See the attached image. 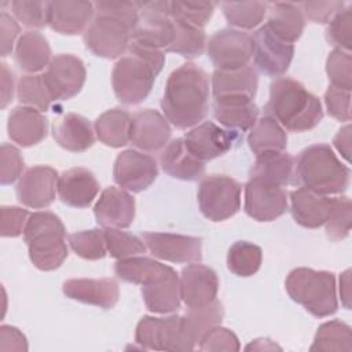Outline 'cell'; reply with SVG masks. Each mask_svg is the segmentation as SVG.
Returning <instances> with one entry per match:
<instances>
[{
	"mask_svg": "<svg viewBox=\"0 0 352 352\" xmlns=\"http://www.w3.org/2000/svg\"><path fill=\"white\" fill-rule=\"evenodd\" d=\"M16 94L18 100L22 104L37 109L41 113L47 111L54 102L43 74H26L21 77L18 81Z\"/></svg>",
	"mask_w": 352,
	"mask_h": 352,
	"instance_id": "43",
	"label": "cell"
},
{
	"mask_svg": "<svg viewBox=\"0 0 352 352\" xmlns=\"http://www.w3.org/2000/svg\"><path fill=\"white\" fill-rule=\"evenodd\" d=\"M252 40L254 63L261 73L270 77H280L287 72L294 55L293 44L274 36L265 25L253 33Z\"/></svg>",
	"mask_w": 352,
	"mask_h": 352,
	"instance_id": "14",
	"label": "cell"
},
{
	"mask_svg": "<svg viewBox=\"0 0 352 352\" xmlns=\"http://www.w3.org/2000/svg\"><path fill=\"white\" fill-rule=\"evenodd\" d=\"M58 170L48 165L29 168L19 179L15 192L18 201L33 209L50 206L58 191Z\"/></svg>",
	"mask_w": 352,
	"mask_h": 352,
	"instance_id": "15",
	"label": "cell"
},
{
	"mask_svg": "<svg viewBox=\"0 0 352 352\" xmlns=\"http://www.w3.org/2000/svg\"><path fill=\"white\" fill-rule=\"evenodd\" d=\"M241 184L226 175L205 176L198 186L201 213L212 221H224L241 209Z\"/></svg>",
	"mask_w": 352,
	"mask_h": 352,
	"instance_id": "8",
	"label": "cell"
},
{
	"mask_svg": "<svg viewBox=\"0 0 352 352\" xmlns=\"http://www.w3.org/2000/svg\"><path fill=\"white\" fill-rule=\"evenodd\" d=\"M351 270H346L340 276V297L346 309L351 308L349 300H351Z\"/></svg>",
	"mask_w": 352,
	"mask_h": 352,
	"instance_id": "60",
	"label": "cell"
},
{
	"mask_svg": "<svg viewBox=\"0 0 352 352\" xmlns=\"http://www.w3.org/2000/svg\"><path fill=\"white\" fill-rule=\"evenodd\" d=\"M267 29L285 43H296L305 26V16L294 3H268Z\"/></svg>",
	"mask_w": 352,
	"mask_h": 352,
	"instance_id": "30",
	"label": "cell"
},
{
	"mask_svg": "<svg viewBox=\"0 0 352 352\" xmlns=\"http://www.w3.org/2000/svg\"><path fill=\"white\" fill-rule=\"evenodd\" d=\"M1 109L14 99V74L8 69L7 63H1Z\"/></svg>",
	"mask_w": 352,
	"mask_h": 352,
	"instance_id": "58",
	"label": "cell"
},
{
	"mask_svg": "<svg viewBox=\"0 0 352 352\" xmlns=\"http://www.w3.org/2000/svg\"><path fill=\"white\" fill-rule=\"evenodd\" d=\"M326 38L330 44L346 52L352 48V6L338 11L329 22Z\"/></svg>",
	"mask_w": 352,
	"mask_h": 352,
	"instance_id": "49",
	"label": "cell"
},
{
	"mask_svg": "<svg viewBox=\"0 0 352 352\" xmlns=\"http://www.w3.org/2000/svg\"><path fill=\"white\" fill-rule=\"evenodd\" d=\"M285 289L293 301L316 318L330 316L338 308L333 272L305 267L294 268L285 280Z\"/></svg>",
	"mask_w": 352,
	"mask_h": 352,
	"instance_id": "7",
	"label": "cell"
},
{
	"mask_svg": "<svg viewBox=\"0 0 352 352\" xmlns=\"http://www.w3.org/2000/svg\"><path fill=\"white\" fill-rule=\"evenodd\" d=\"M326 235L331 241H341L349 235L352 224V205L348 197L331 198V206L326 219Z\"/></svg>",
	"mask_w": 352,
	"mask_h": 352,
	"instance_id": "47",
	"label": "cell"
},
{
	"mask_svg": "<svg viewBox=\"0 0 352 352\" xmlns=\"http://www.w3.org/2000/svg\"><path fill=\"white\" fill-rule=\"evenodd\" d=\"M161 109L165 118L179 129L204 121L209 109L208 73L192 62L173 70L165 84Z\"/></svg>",
	"mask_w": 352,
	"mask_h": 352,
	"instance_id": "1",
	"label": "cell"
},
{
	"mask_svg": "<svg viewBox=\"0 0 352 352\" xmlns=\"http://www.w3.org/2000/svg\"><path fill=\"white\" fill-rule=\"evenodd\" d=\"M95 14L84 32L87 50L94 55L114 59L125 54L138 22L136 1H96Z\"/></svg>",
	"mask_w": 352,
	"mask_h": 352,
	"instance_id": "2",
	"label": "cell"
},
{
	"mask_svg": "<svg viewBox=\"0 0 352 352\" xmlns=\"http://www.w3.org/2000/svg\"><path fill=\"white\" fill-rule=\"evenodd\" d=\"M246 351H274V349H279L280 351V346L276 345L272 340L270 338H257L254 341H252L246 348Z\"/></svg>",
	"mask_w": 352,
	"mask_h": 352,
	"instance_id": "61",
	"label": "cell"
},
{
	"mask_svg": "<svg viewBox=\"0 0 352 352\" xmlns=\"http://www.w3.org/2000/svg\"><path fill=\"white\" fill-rule=\"evenodd\" d=\"M258 87V76L254 67L246 66L239 70L221 72L212 74L213 98L221 96H249L254 98Z\"/></svg>",
	"mask_w": 352,
	"mask_h": 352,
	"instance_id": "34",
	"label": "cell"
},
{
	"mask_svg": "<svg viewBox=\"0 0 352 352\" xmlns=\"http://www.w3.org/2000/svg\"><path fill=\"white\" fill-rule=\"evenodd\" d=\"M187 148L201 161H210L224 155L239 140V132L223 129L212 121L192 128L183 138Z\"/></svg>",
	"mask_w": 352,
	"mask_h": 352,
	"instance_id": "18",
	"label": "cell"
},
{
	"mask_svg": "<svg viewBox=\"0 0 352 352\" xmlns=\"http://www.w3.org/2000/svg\"><path fill=\"white\" fill-rule=\"evenodd\" d=\"M294 175V158L285 151H267L256 155L249 179L286 187Z\"/></svg>",
	"mask_w": 352,
	"mask_h": 352,
	"instance_id": "31",
	"label": "cell"
},
{
	"mask_svg": "<svg viewBox=\"0 0 352 352\" xmlns=\"http://www.w3.org/2000/svg\"><path fill=\"white\" fill-rule=\"evenodd\" d=\"M287 209V192L283 187L249 179L245 184V212L256 221H272Z\"/></svg>",
	"mask_w": 352,
	"mask_h": 352,
	"instance_id": "16",
	"label": "cell"
},
{
	"mask_svg": "<svg viewBox=\"0 0 352 352\" xmlns=\"http://www.w3.org/2000/svg\"><path fill=\"white\" fill-rule=\"evenodd\" d=\"M164 63L165 54L161 50L131 41L126 54L116 62L111 72V85L117 99L124 104L143 102L151 92Z\"/></svg>",
	"mask_w": 352,
	"mask_h": 352,
	"instance_id": "3",
	"label": "cell"
},
{
	"mask_svg": "<svg viewBox=\"0 0 352 352\" xmlns=\"http://www.w3.org/2000/svg\"><path fill=\"white\" fill-rule=\"evenodd\" d=\"M29 258L40 271L59 268L67 257L66 230L62 220L52 212H34L23 230Z\"/></svg>",
	"mask_w": 352,
	"mask_h": 352,
	"instance_id": "6",
	"label": "cell"
},
{
	"mask_svg": "<svg viewBox=\"0 0 352 352\" xmlns=\"http://www.w3.org/2000/svg\"><path fill=\"white\" fill-rule=\"evenodd\" d=\"M170 133L168 120L157 110H139L131 118L129 142L143 151L154 153L164 148Z\"/></svg>",
	"mask_w": 352,
	"mask_h": 352,
	"instance_id": "20",
	"label": "cell"
},
{
	"mask_svg": "<svg viewBox=\"0 0 352 352\" xmlns=\"http://www.w3.org/2000/svg\"><path fill=\"white\" fill-rule=\"evenodd\" d=\"M131 114L120 107L102 113L94 124L96 138L109 147L125 146L131 136Z\"/></svg>",
	"mask_w": 352,
	"mask_h": 352,
	"instance_id": "37",
	"label": "cell"
},
{
	"mask_svg": "<svg viewBox=\"0 0 352 352\" xmlns=\"http://www.w3.org/2000/svg\"><path fill=\"white\" fill-rule=\"evenodd\" d=\"M10 139L22 147H30L45 139L48 124L45 116L33 107L16 106L8 114Z\"/></svg>",
	"mask_w": 352,
	"mask_h": 352,
	"instance_id": "25",
	"label": "cell"
},
{
	"mask_svg": "<svg viewBox=\"0 0 352 352\" xmlns=\"http://www.w3.org/2000/svg\"><path fill=\"white\" fill-rule=\"evenodd\" d=\"M206 52L216 70H239L249 66L253 58V40L242 30L221 29L210 36Z\"/></svg>",
	"mask_w": 352,
	"mask_h": 352,
	"instance_id": "10",
	"label": "cell"
},
{
	"mask_svg": "<svg viewBox=\"0 0 352 352\" xmlns=\"http://www.w3.org/2000/svg\"><path fill=\"white\" fill-rule=\"evenodd\" d=\"M309 349L312 352L314 351L351 352L352 351L351 327L338 319L324 322L318 327V331L314 337V342Z\"/></svg>",
	"mask_w": 352,
	"mask_h": 352,
	"instance_id": "39",
	"label": "cell"
},
{
	"mask_svg": "<svg viewBox=\"0 0 352 352\" xmlns=\"http://www.w3.org/2000/svg\"><path fill=\"white\" fill-rule=\"evenodd\" d=\"M158 176L155 160L136 150H125L120 153L114 161L113 179L122 190L140 192L148 188Z\"/></svg>",
	"mask_w": 352,
	"mask_h": 352,
	"instance_id": "12",
	"label": "cell"
},
{
	"mask_svg": "<svg viewBox=\"0 0 352 352\" xmlns=\"http://www.w3.org/2000/svg\"><path fill=\"white\" fill-rule=\"evenodd\" d=\"M135 342L143 349L192 351L184 338L183 316L179 315L143 316L136 326Z\"/></svg>",
	"mask_w": 352,
	"mask_h": 352,
	"instance_id": "11",
	"label": "cell"
},
{
	"mask_svg": "<svg viewBox=\"0 0 352 352\" xmlns=\"http://www.w3.org/2000/svg\"><path fill=\"white\" fill-rule=\"evenodd\" d=\"M114 272L120 279L125 282L144 286L160 282L170 276L176 271L172 267L155 261L150 257L133 256L117 260V263L114 264Z\"/></svg>",
	"mask_w": 352,
	"mask_h": 352,
	"instance_id": "32",
	"label": "cell"
},
{
	"mask_svg": "<svg viewBox=\"0 0 352 352\" xmlns=\"http://www.w3.org/2000/svg\"><path fill=\"white\" fill-rule=\"evenodd\" d=\"M264 111L265 116L272 117L292 132L309 131L323 118L319 98L290 77H279L271 82L270 99Z\"/></svg>",
	"mask_w": 352,
	"mask_h": 352,
	"instance_id": "4",
	"label": "cell"
},
{
	"mask_svg": "<svg viewBox=\"0 0 352 352\" xmlns=\"http://www.w3.org/2000/svg\"><path fill=\"white\" fill-rule=\"evenodd\" d=\"M142 238L151 254L157 258L170 263H198L202 258V239L198 236L143 232Z\"/></svg>",
	"mask_w": 352,
	"mask_h": 352,
	"instance_id": "17",
	"label": "cell"
},
{
	"mask_svg": "<svg viewBox=\"0 0 352 352\" xmlns=\"http://www.w3.org/2000/svg\"><path fill=\"white\" fill-rule=\"evenodd\" d=\"M304 16L315 23H329L331 18L344 8L342 1H304L300 3Z\"/></svg>",
	"mask_w": 352,
	"mask_h": 352,
	"instance_id": "55",
	"label": "cell"
},
{
	"mask_svg": "<svg viewBox=\"0 0 352 352\" xmlns=\"http://www.w3.org/2000/svg\"><path fill=\"white\" fill-rule=\"evenodd\" d=\"M0 30H1V56L11 54L15 38L19 34V25L6 11L0 12Z\"/></svg>",
	"mask_w": 352,
	"mask_h": 352,
	"instance_id": "56",
	"label": "cell"
},
{
	"mask_svg": "<svg viewBox=\"0 0 352 352\" xmlns=\"http://www.w3.org/2000/svg\"><path fill=\"white\" fill-rule=\"evenodd\" d=\"M72 250L85 260H100L107 254L103 230L92 228L69 235Z\"/></svg>",
	"mask_w": 352,
	"mask_h": 352,
	"instance_id": "45",
	"label": "cell"
},
{
	"mask_svg": "<svg viewBox=\"0 0 352 352\" xmlns=\"http://www.w3.org/2000/svg\"><path fill=\"white\" fill-rule=\"evenodd\" d=\"M326 73L331 87L351 91L352 88V56L349 52L334 48L326 60Z\"/></svg>",
	"mask_w": 352,
	"mask_h": 352,
	"instance_id": "48",
	"label": "cell"
},
{
	"mask_svg": "<svg viewBox=\"0 0 352 352\" xmlns=\"http://www.w3.org/2000/svg\"><path fill=\"white\" fill-rule=\"evenodd\" d=\"M172 21L175 25V38L165 51L175 52L188 59L202 55L206 47V36L204 29L187 25L173 18Z\"/></svg>",
	"mask_w": 352,
	"mask_h": 352,
	"instance_id": "41",
	"label": "cell"
},
{
	"mask_svg": "<svg viewBox=\"0 0 352 352\" xmlns=\"http://www.w3.org/2000/svg\"><path fill=\"white\" fill-rule=\"evenodd\" d=\"M261 248L248 241H236L227 253V267L236 276L254 275L261 267Z\"/></svg>",
	"mask_w": 352,
	"mask_h": 352,
	"instance_id": "40",
	"label": "cell"
},
{
	"mask_svg": "<svg viewBox=\"0 0 352 352\" xmlns=\"http://www.w3.org/2000/svg\"><path fill=\"white\" fill-rule=\"evenodd\" d=\"M12 14L25 26L41 29L48 25V1L15 0L11 3Z\"/></svg>",
	"mask_w": 352,
	"mask_h": 352,
	"instance_id": "50",
	"label": "cell"
},
{
	"mask_svg": "<svg viewBox=\"0 0 352 352\" xmlns=\"http://www.w3.org/2000/svg\"><path fill=\"white\" fill-rule=\"evenodd\" d=\"M94 214L103 227L128 228L135 219V199L122 188L107 187L95 204Z\"/></svg>",
	"mask_w": 352,
	"mask_h": 352,
	"instance_id": "21",
	"label": "cell"
},
{
	"mask_svg": "<svg viewBox=\"0 0 352 352\" xmlns=\"http://www.w3.org/2000/svg\"><path fill=\"white\" fill-rule=\"evenodd\" d=\"M248 144L256 155L267 151H283L287 146V135L278 121L264 116L250 128Z\"/></svg>",
	"mask_w": 352,
	"mask_h": 352,
	"instance_id": "38",
	"label": "cell"
},
{
	"mask_svg": "<svg viewBox=\"0 0 352 352\" xmlns=\"http://www.w3.org/2000/svg\"><path fill=\"white\" fill-rule=\"evenodd\" d=\"M63 294L84 304L95 305L103 309L113 308L120 297L118 283L113 278L102 279H69L63 283Z\"/></svg>",
	"mask_w": 352,
	"mask_h": 352,
	"instance_id": "22",
	"label": "cell"
},
{
	"mask_svg": "<svg viewBox=\"0 0 352 352\" xmlns=\"http://www.w3.org/2000/svg\"><path fill=\"white\" fill-rule=\"evenodd\" d=\"M51 47L47 38L38 32H25L15 47V63L26 73L34 74L48 67L51 58Z\"/></svg>",
	"mask_w": 352,
	"mask_h": 352,
	"instance_id": "33",
	"label": "cell"
},
{
	"mask_svg": "<svg viewBox=\"0 0 352 352\" xmlns=\"http://www.w3.org/2000/svg\"><path fill=\"white\" fill-rule=\"evenodd\" d=\"M294 180L322 195L342 194L349 186V168L326 143H316L300 151L294 161Z\"/></svg>",
	"mask_w": 352,
	"mask_h": 352,
	"instance_id": "5",
	"label": "cell"
},
{
	"mask_svg": "<svg viewBox=\"0 0 352 352\" xmlns=\"http://www.w3.org/2000/svg\"><path fill=\"white\" fill-rule=\"evenodd\" d=\"M25 168V161L21 151L8 143H3L0 147V183L3 186L14 183Z\"/></svg>",
	"mask_w": 352,
	"mask_h": 352,
	"instance_id": "51",
	"label": "cell"
},
{
	"mask_svg": "<svg viewBox=\"0 0 352 352\" xmlns=\"http://www.w3.org/2000/svg\"><path fill=\"white\" fill-rule=\"evenodd\" d=\"M94 132L88 118L77 113H66L58 117L52 125L55 142L72 153H81L92 147L95 143Z\"/></svg>",
	"mask_w": 352,
	"mask_h": 352,
	"instance_id": "27",
	"label": "cell"
},
{
	"mask_svg": "<svg viewBox=\"0 0 352 352\" xmlns=\"http://www.w3.org/2000/svg\"><path fill=\"white\" fill-rule=\"evenodd\" d=\"M0 349L1 351H26V337L14 326L3 324L0 327Z\"/></svg>",
	"mask_w": 352,
	"mask_h": 352,
	"instance_id": "57",
	"label": "cell"
},
{
	"mask_svg": "<svg viewBox=\"0 0 352 352\" xmlns=\"http://www.w3.org/2000/svg\"><path fill=\"white\" fill-rule=\"evenodd\" d=\"M142 297L148 311L154 314H169L180 308V282L177 274L142 286Z\"/></svg>",
	"mask_w": 352,
	"mask_h": 352,
	"instance_id": "36",
	"label": "cell"
},
{
	"mask_svg": "<svg viewBox=\"0 0 352 352\" xmlns=\"http://www.w3.org/2000/svg\"><path fill=\"white\" fill-rule=\"evenodd\" d=\"M138 3L139 16L131 41L143 47L166 50L175 38V25L169 14V1Z\"/></svg>",
	"mask_w": 352,
	"mask_h": 352,
	"instance_id": "9",
	"label": "cell"
},
{
	"mask_svg": "<svg viewBox=\"0 0 352 352\" xmlns=\"http://www.w3.org/2000/svg\"><path fill=\"white\" fill-rule=\"evenodd\" d=\"M216 3L213 1H169L170 18L204 29L212 18Z\"/></svg>",
	"mask_w": 352,
	"mask_h": 352,
	"instance_id": "46",
	"label": "cell"
},
{
	"mask_svg": "<svg viewBox=\"0 0 352 352\" xmlns=\"http://www.w3.org/2000/svg\"><path fill=\"white\" fill-rule=\"evenodd\" d=\"M99 182L87 168L65 170L58 180V194L63 204L73 208H88L99 192Z\"/></svg>",
	"mask_w": 352,
	"mask_h": 352,
	"instance_id": "24",
	"label": "cell"
},
{
	"mask_svg": "<svg viewBox=\"0 0 352 352\" xmlns=\"http://www.w3.org/2000/svg\"><path fill=\"white\" fill-rule=\"evenodd\" d=\"M258 107L249 96H221L213 100V117L226 128L245 132L258 120Z\"/></svg>",
	"mask_w": 352,
	"mask_h": 352,
	"instance_id": "26",
	"label": "cell"
},
{
	"mask_svg": "<svg viewBox=\"0 0 352 352\" xmlns=\"http://www.w3.org/2000/svg\"><path fill=\"white\" fill-rule=\"evenodd\" d=\"M180 296L188 308L202 307L213 302L219 292L217 274L198 263L184 267L180 272Z\"/></svg>",
	"mask_w": 352,
	"mask_h": 352,
	"instance_id": "19",
	"label": "cell"
},
{
	"mask_svg": "<svg viewBox=\"0 0 352 352\" xmlns=\"http://www.w3.org/2000/svg\"><path fill=\"white\" fill-rule=\"evenodd\" d=\"M1 236L15 238L23 234L30 213L18 206H1Z\"/></svg>",
	"mask_w": 352,
	"mask_h": 352,
	"instance_id": "54",
	"label": "cell"
},
{
	"mask_svg": "<svg viewBox=\"0 0 352 352\" xmlns=\"http://www.w3.org/2000/svg\"><path fill=\"white\" fill-rule=\"evenodd\" d=\"M198 348L201 351H213V352H235L239 351V340L238 337L228 329L219 326H214L212 330H209L202 340L198 344Z\"/></svg>",
	"mask_w": 352,
	"mask_h": 352,
	"instance_id": "52",
	"label": "cell"
},
{
	"mask_svg": "<svg viewBox=\"0 0 352 352\" xmlns=\"http://www.w3.org/2000/svg\"><path fill=\"white\" fill-rule=\"evenodd\" d=\"M48 26L60 34H78L91 23L95 7L91 1H48Z\"/></svg>",
	"mask_w": 352,
	"mask_h": 352,
	"instance_id": "23",
	"label": "cell"
},
{
	"mask_svg": "<svg viewBox=\"0 0 352 352\" xmlns=\"http://www.w3.org/2000/svg\"><path fill=\"white\" fill-rule=\"evenodd\" d=\"M224 316L223 304L216 298L213 302L202 307L188 308L183 316V331L187 344L191 349L202 340V337L212 330L214 326H219Z\"/></svg>",
	"mask_w": 352,
	"mask_h": 352,
	"instance_id": "35",
	"label": "cell"
},
{
	"mask_svg": "<svg viewBox=\"0 0 352 352\" xmlns=\"http://www.w3.org/2000/svg\"><path fill=\"white\" fill-rule=\"evenodd\" d=\"M43 76L54 100H69L84 87L87 72L80 58L59 54L52 58Z\"/></svg>",
	"mask_w": 352,
	"mask_h": 352,
	"instance_id": "13",
	"label": "cell"
},
{
	"mask_svg": "<svg viewBox=\"0 0 352 352\" xmlns=\"http://www.w3.org/2000/svg\"><path fill=\"white\" fill-rule=\"evenodd\" d=\"M221 8L227 22L231 26L239 29H253L258 26L268 8V3L264 1H224L221 3Z\"/></svg>",
	"mask_w": 352,
	"mask_h": 352,
	"instance_id": "42",
	"label": "cell"
},
{
	"mask_svg": "<svg viewBox=\"0 0 352 352\" xmlns=\"http://www.w3.org/2000/svg\"><path fill=\"white\" fill-rule=\"evenodd\" d=\"M324 104L333 118L341 122L351 120V91L330 85L324 92Z\"/></svg>",
	"mask_w": 352,
	"mask_h": 352,
	"instance_id": "53",
	"label": "cell"
},
{
	"mask_svg": "<svg viewBox=\"0 0 352 352\" xmlns=\"http://www.w3.org/2000/svg\"><path fill=\"white\" fill-rule=\"evenodd\" d=\"M331 198L305 187L290 192V212L294 221L305 228H319L326 223Z\"/></svg>",
	"mask_w": 352,
	"mask_h": 352,
	"instance_id": "29",
	"label": "cell"
},
{
	"mask_svg": "<svg viewBox=\"0 0 352 352\" xmlns=\"http://www.w3.org/2000/svg\"><path fill=\"white\" fill-rule=\"evenodd\" d=\"M162 170L173 179L192 182L205 172V162L198 160L186 146L183 138L169 142L160 155Z\"/></svg>",
	"mask_w": 352,
	"mask_h": 352,
	"instance_id": "28",
	"label": "cell"
},
{
	"mask_svg": "<svg viewBox=\"0 0 352 352\" xmlns=\"http://www.w3.org/2000/svg\"><path fill=\"white\" fill-rule=\"evenodd\" d=\"M333 144L345 161L351 160V125L349 124L342 126L336 133V136L333 139Z\"/></svg>",
	"mask_w": 352,
	"mask_h": 352,
	"instance_id": "59",
	"label": "cell"
},
{
	"mask_svg": "<svg viewBox=\"0 0 352 352\" xmlns=\"http://www.w3.org/2000/svg\"><path fill=\"white\" fill-rule=\"evenodd\" d=\"M103 235L106 241L107 253L117 260L133 257L146 252L147 246L143 239L138 238L131 232L121 231V228L104 227Z\"/></svg>",
	"mask_w": 352,
	"mask_h": 352,
	"instance_id": "44",
	"label": "cell"
}]
</instances>
